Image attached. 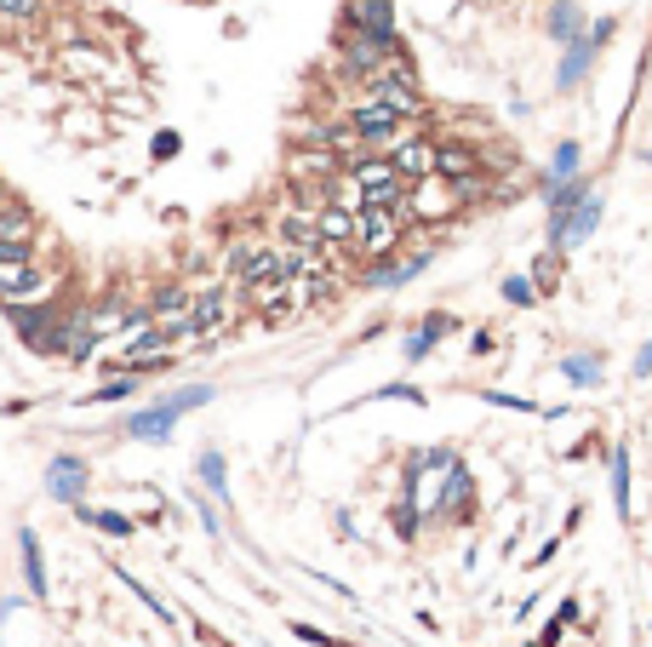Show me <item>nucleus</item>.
<instances>
[{"label":"nucleus","mask_w":652,"mask_h":647,"mask_svg":"<svg viewBox=\"0 0 652 647\" xmlns=\"http://www.w3.org/2000/svg\"><path fill=\"white\" fill-rule=\"evenodd\" d=\"M206 401H213V384H189V390H178V396L144 407V413H132V419H126V435H137V441H166L172 424H178L184 413H195V407H206Z\"/></svg>","instance_id":"nucleus-1"},{"label":"nucleus","mask_w":652,"mask_h":647,"mask_svg":"<svg viewBox=\"0 0 652 647\" xmlns=\"http://www.w3.org/2000/svg\"><path fill=\"white\" fill-rule=\"evenodd\" d=\"M350 178L361 184V195H366V207H401L406 213V195H412V184L390 166V155H377V150H366V155H355L350 161Z\"/></svg>","instance_id":"nucleus-2"},{"label":"nucleus","mask_w":652,"mask_h":647,"mask_svg":"<svg viewBox=\"0 0 652 647\" xmlns=\"http://www.w3.org/2000/svg\"><path fill=\"white\" fill-rule=\"evenodd\" d=\"M343 126H350L366 150H390V144L401 138V132H406V115L390 110V104H377V97H361V104H355L350 115H343Z\"/></svg>","instance_id":"nucleus-3"},{"label":"nucleus","mask_w":652,"mask_h":647,"mask_svg":"<svg viewBox=\"0 0 652 647\" xmlns=\"http://www.w3.org/2000/svg\"><path fill=\"white\" fill-rule=\"evenodd\" d=\"M361 86H366V97H377V104L401 110L406 121L424 110V92H418V81H412V75H406V63H395V58H390V63H384V70H377V75H366Z\"/></svg>","instance_id":"nucleus-4"},{"label":"nucleus","mask_w":652,"mask_h":647,"mask_svg":"<svg viewBox=\"0 0 652 647\" xmlns=\"http://www.w3.org/2000/svg\"><path fill=\"white\" fill-rule=\"evenodd\" d=\"M401 224H406L401 207H361V213H355V247L372 253V258H377V253H395Z\"/></svg>","instance_id":"nucleus-5"},{"label":"nucleus","mask_w":652,"mask_h":647,"mask_svg":"<svg viewBox=\"0 0 652 647\" xmlns=\"http://www.w3.org/2000/svg\"><path fill=\"white\" fill-rule=\"evenodd\" d=\"M601 224V195H583L572 213H549V247H572L583 235H596Z\"/></svg>","instance_id":"nucleus-6"},{"label":"nucleus","mask_w":652,"mask_h":647,"mask_svg":"<svg viewBox=\"0 0 652 647\" xmlns=\"http://www.w3.org/2000/svg\"><path fill=\"white\" fill-rule=\"evenodd\" d=\"M390 166L406 178V184H424V178H435V144H424V138H401L390 144Z\"/></svg>","instance_id":"nucleus-7"},{"label":"nucleus","mask_w":652,"mask_h":647,"mask_svg":"<svg viewBox=\"0 0 652 647\" xmlns=\"http://www.w3.org/2000/svg\"><path fill=\"white\" fill-rule=\"evenodd\" d=\"M229 321V287H213L189 304V338H213Z\"/></svg>","instance_id":"nucleus-8"},{"label":"nucleus","mask_w":652,"mask_h":647,"mask_svg":"<svg viewBox=\"0 0 652 647\" xmlns=\"http://www.w3.org/2000/svg\"><path fill=\"white\" fill-rule=\"evenodd\" d=\"M424 264H430V253H406V258L377 253V264H366V287H401V281L418 276Z\"/></svg>","instance_id":"nucleus-9"},{"label":"nucleus","mask_w":652,"mask_h":647,"mask_svg":"<svg viewBox=\"0 0 652 647\" xmlns=\"http://www.w3.org/2000/svg\"><path fill=\"white\" fill-rule=\"evenodd\" d=\"M350 23H355V29H366V35H377L384 47H395V52H401V35H395V12H390V0H355V7H350Z\"/></svg>","instance_id":"nucleus-10"},{"label":"nucleus","mask_w":652,"mask_h":647,"mask_svg":"<svg viewBox=\"0 0 652 647\" xmlns=\"http://www.w3.org/2000/svg\"><path fill=\"white\" fill-rule=\"evenodd\" d=\"M46 487H52V499L58 504H81V493H86V464L81 459H52V470H46Z\"/></svg>","instance_id":"nucleus-11"},{"label":"nucleus","mask_w":652,"mask_h":647,"mask_svg":"<svg viewBox=\"0 0 652 647\" xmlns=\"http://www.w3.org/2000/svg\"><path fill=\"white\" fill-rule=\"evenodd\" d=\"M475 173H480V166H475V155L464 150V144H441L435 150V178H446V184H475Z\"/></svg>","instance_id":"nucleus-12"},{"label":"nucleus","mask_w":652,"mask_h":647,"mask_svg":"<svg viewBox=\"0 0 652 647\" xmlns=\"http://www.w3.org/2000/svg\"><path fill=\"white\" fill-rule=\"evenodd\" d=\"M281 242H287L292 253H327L315 213H287V218H281Z\"/></svg>","instance_id":"nucleus-13"},{"label":"nucleus","mask_w":652,"mask_h":647,"mask_svg":"<svg viewBox=\"0 0 652 647\" xmlns=\"http://www.w3.org/2000/svg\"><path fill=\"white\" fill-rule=\"evenodd\" d=\"M596 35H578V41H567V58H561V70H556V86L567 92V86H578L583 81V70H590V63H596Z\"/></svg>","instance_id":"nucleus-14"},{"label":"nucleus","mask_w":652,"mask_h":647,"mask_svg":"<svg viewBox=\"0 0 652 647\" xmlns=\"http://www.w3.org/2000/svg\"><path fill=\"white\" fill-rule=\"evenodd\" d=\"M12 264H29V218L0 213V269H12Z\"/></svg>","instance_id":"nucleus-15"},{"label":"nucleus","mask_w":652,"mask_h":647,"mask_svg":"<svg viewBox=\"0 0 652 647\" xmlns=\"http://www.w3.org/2000/svg\"><path fill=\"white\" fill-rule=\"evenodd\" d=\"M315 224H321V242H327V247H343V242H355V213H350V207H338V201H327V207H315Z\"/></svg>","instance_id":"nucleus-16"},{"label":"nucleus","mask_w":652,"mask_h":647,"mask_svg":"<svg viewBox=\"0 0 652 647\" xmlns=\"http://www.w3.org/2000/svg\"><path fill=\"white\" fill-rule=\"evenodd\" d=\"M46 287V276L34 264H12V269H0V298L7 304H18V298H29V292H41Z\"/></svg>","instance_id":"nucleus-17"},{"label":"nucleus","mask_w":652,"mask_h":647,"mask_svg":"<svg viewBox=\"0 0 652 647\" xmlns=\"http://www.w3.org/2000/svg\"><path fill=\"white\" fill-rule=\"evenodd\" d=\"M446 332H453V316H430V321H424L418 332L406 338V361H424V356H430V350L441 345Z\"/></svg>","instance_id":"nucleus-18"},{"label":"nucleus","mask_w":652,"mask_h":647,"mask_svg":"<svg viewBox=\"0 0 652 647\" xmlns=\"http://www.w3.org/2000/svg\"><path fill=\"white\" fill-rule=\"evenodd\" d=\"M189 287H161L155 304H149V321H172V316H189Z\"/></svg>","instance_id":"nucleus-19"},{"label":"nucleus","mask_w":652,"mask_h":647,"mask_svg":"<svg viewBox=\"0 0 652 647\" xmlns=\"http://www.w3.org/2000/svg\"><path fill=\"white\" fill-rule=\"evenodd\" d=\"M578 23H583L578 0H556V12H549V35H556V41L567 47V41H578Z\"/></svg>","instance_id":"nucleus-20"},{"label":"nucleus","mask_w":652,"mask_h":647,"mask_svg":"<svg viewBox=\"0 0 652 647\" xmlns=\"http://www.w3.org/2000/svg\"><path fill=\"white\" fill-rule=\"evenodd\" d=\"M612 504H618V516L630 522V453L624 448L612 453Z\"/></svg>","instance_id":"nucleus-21"},{"label":"nucleus","mask_w":652,"mask_h":647,"mask_svg":"<svg viewBox=\"0 0 652 647\" xmlns=\"http://www.w3.org/2000/svg\"><path fill=\"white\" fill-rule=\"evenodd\" d=\"M23 538V573H29V590L46 596V567H41V538L34 533H18Z\"/></svg>","instance_id":"nucleus-22"},{"label":"nucleus","mask_w":652,"mask_h":647,"mask_svg":"<svg viewBox=\"0 0 652 647\" xmlns=\"http://www.w3.org/2000/svg\"><path fill=\"white\" fill-rule=\"evenodd\" d=\"M567 178H578V144L572 138L556 150V161H549V184H567Z\"/></svg>","instance_id":"nucleus-23"},{"label":"nucleus","mask_w":652,"mask_h":647,"mask_svg":"<svg viewBox=\"0 0 652 647\" xmlns=\"http://www.w3.org/2000/svg\"><path fill=\"white\" fill-rule=\"evenodd\" d=\"M561 372H567L572 384H601V367H596L590 356H567V361H561Z\"/></svg>","instance_id":"nucleus-24"},{"label":"nucleus","mask_w":652,"mask_h":647,"mask_svg":"<svg viewBox=\"0 0 652 647\" xmlns=\"http://www.w3.org/2000/svg\"><path fill=\"white\" fill-rule=\"evenodd\" d=\"M81 516H86L92 527H103V533H115V538H126V533H132V522H126V516H115V510H86V504H81Z\"/></svg>","instance_id":"nucleus-25"},{"label":"nucleus","mask_w":652,"mask_h":647,"mask_svg":"<svg viewBox=\"0 0 652 647\" xmlns=\"http://www.w3.org/2000/svg\"><path fill=\"white\" fill-rule=\"evenodd\" d=\"M0 18H12V23H34V18H41V0H0Z\"/></svg>","instance_id":"nucleus-26"},{"label":"nucleus","mask_w":652,"mask_h":647,"mask_svg":"<svg viewBox=\"0 0 652 647\" xmlns=\"http://www.w3.org/2000/svg\"><path fill=\"white\" fill-rule=\"evenodd\" d=\"M464 499H469V470H453V475H446V493H441V504L453 510V504H464Z\"/></svg>","instance_id":"nucleus-27"},{"label":"nucleus","mask_w":652,"mask_h":647,"mask_svg":"<svg viewBox=\"0 0 652 647\" xmlns=\"http://www.w3.org/2000/svg\"><path fill=\"white\" fill-rule=\"evenodd\" d=\"M200 475H206V487H213V493H224V459H218V453L200 459Z\"/></svg>","instance_id":"nucleus-28"},{"label":"nucleus","mask_w":652,"mask_h":647,"mask_svg":"<svg viewBox=\"0 0 652 647\" xmlns=\"http://www.w3.org/2000/svg\"><path fill=\"white\" fill-rule=\"evenodd\" d=\"M532 292H538V287L521 281V276H509V281H504V298H509V304H532Z\"/></svg>","instance_id":"nucleus-29"},{"label":"nucleus","mask_w":652,"mask_h":647,"mask_svg":"<svg viewBox=\"0 0 652 647\" xmlns=\"http://www.w3.org/2000/svg\"><path fill=\"white\" fill-rule=\"evenodd\" d=\"M121 396H132V379H115V384H103L92 401H121Z\"/></svg>","instance_id":"nucleus-30"},{"label":"nucleus","mask_w":652,"mask_h":647,"mask_svg":"<svg viewBox=\"0 0 652 647\" xmlns=\"http://www.w3.org/2000/svg\"><path fill=\"white\" fill-rule=\"evenodd\" d=\"M532 276H538V287H556V258H549V253H544V258H538V269H532Z\"/></svg>","instance_id":"nucleus-31"},{"label":"nucleus","mask_w":652,"mask_h":647,"mask_svg":"<svg viewBox=\"0 0 652 647\" xmlns=\"http://www.w3.org/2000/svg\"><path fill=\"white\" fill-rule=\"evenodd\" d=\"M155 155H161V161L178 155V132H161V138H155Z\"/></svg>","instance_id":"nucleus-32"},{"label":"nucleus","mask_w":652,"mask_h":647,"mask_svg":"<svg viewBox=\"0 0 652 647\" xmlns=\"http://www.w3.org/2000/svg\"><path fill=\"white\" fill-rule=\"evenodd\" d=\"M612 29H618V23H612V18H601V23H596V29H590V35H596V47H607V41H612Z\"/></svg>","instance_id":"nucleus-33"},{"label":"nucleus","mask_w":652,"mask_h":647,"mask_svg":"<svg viewBox=\"0 0 652 647\" xmlns=\"http://www.w3.org/2000/svg\"><path fill=\"white\" fill-rule=\"evenodd\" d=\"M635 372H641V379H646V372H652V345H646V350L635 356Z\"/></svg>","instance_id":"nucleus-34"},{"label":"nucleus","mask_w":652,"mask_h":647,"mask_svg":"<svg viewBox=\"0 0 652 647\" xmlns=\"http://www.w3.org/2000/svg\"><path fill=\"white\" fill-rule=\"evenodd\" d=\"M646 166H652V155H646Z\"/></svg>","instance_id":"nucleus-35"}]
</instances>
